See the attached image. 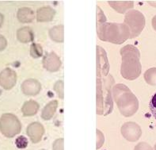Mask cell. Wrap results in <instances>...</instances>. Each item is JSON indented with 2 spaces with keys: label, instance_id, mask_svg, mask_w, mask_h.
<instances>
[{
  "label": "cell",
  "instance_id": "obj_1",
  "mask_svg": "<svg viewBox=\"0 0 156 150\" xmlns=\"http://www.w3.org/2000/svg\"><path fill=\"white\" fill-rule=\"evenodd\" d=\"M121 54L122 56L121 75L129 80L136 79L140 76L142 70L140 62V51L135 46L129 45L121 50Z\"/></svg>",
  "mask_w": 156,
  "mask_h": 150
},
{
  "label": "cell",
  "instance_id": "obj_2",
  "mask_svg": "<svg viewBox=\"0 0 156 150\" xmlns=\"http://www.w3.org/2000/svg\"><path fill=\"white\" fill-rule=\"evenodd\" d=\"M113 98L123 115L132 116L136 112L139 102L136 97L124 84L116 85L113 88Z\"/></svg>",
  "mask_w": 156,
  "mask_h": 150
},
{
  "label": "cell",
  "instance_id": "obj_3",
  "mask_svg": "<svg viewBox=\"0 0 156 150\" xmlns=\"http://www.w3.org/2000/svg\"><path fill=\"white\" fill-rule=\"evenodd\" d=\"M98 38L104 42L122 44L130 38V31L125 24L102 23L98 27Z\"/></svg>",
  "mask_w": 156,
  "mask_h": 150
},
{
  "label": "cell",
  "instance_id": "obj_4",
  "mask_svg": "<svg viewBox=\"0 0 156 150\" xmlns=\"http://www.w3.org/2000/svg\"><path fill=\"white\" fill-rule=\"evenodd\" d=\"M125 22L130 31V38L138 37L145 26V18L138 10H129L125 15Z\"/></svg>",
  "mask_w": 156,
  "mask_h": 150
},
{
  "label": "cell",
  "instance_id": "obj_5",
  "mask_svg": "<svg viewBox=\"0 0 156 150\" xmlns=\"http://www.w3.org/2000/svg\"><path fill=\"white\" fill-rule=\"evenodd\" d=\"M22 130V125L15 115L4 114L0 118V132L6 137L18 135Z\"/></svg>",
  "mask_w": 156,
  "mask_h": 150
},
{
  "label": "cell",
  "instance_id": "obj_6",
  "mask_svg": "<svg viewBox=\"0 0 156 150\" xmlns=\"http://www.w3.org/2000/svg\"><path fill=\"white\" fill-rule=\"evenodd\" d=\"M121 134L129 141H136L142 134L140 126L135 123H127L121 127Z\"/></svg>",
  "mask_w": 156,
  "mask_h": 150
},
{
  "label": "cell",
  "instance_id": "obj_7",
  "mask_svg": "<svg viewBox=\"0 0 156 150\" xmlns=\"http://www.w3.org/2000/svg\"><path fill=\"white\" fill-rule=\"evenodd\" d=\"M17 82V75L14 70L6 68L0 73V86L6 90H10L14 87Z\"/></svg>",
  "mask_w": 156,
  "mask_h": 150
},
{
  "label": "cell",
  "instance_id": "obj_8",
  "mask_svg": "<svg viewBox=\"0 0 156 150\" xmlns=\"http://www.w3.org/2000/svg\"><path fill=\"white\" fill-rule=\"evenodd\" d=\"M44 133L43 126L39 123H34L27 127V134L33 143L36 144L41 140Z\"/></svg>",
  "mask_w": 156,
  "mask_h": 150
},
{
  "label": "cell",
  "instance_id": "obj_9",
  "mask_svg": "<svg viewBox=\"0 0 156 150\" xmlns=\"http://www.w3.org/2000/svg\"><path fill=\"white\" fill-rule=\"evenodd\" d=\"M44 67L48 71L54 72L59 69L60 65H61V62L60 60L56 54L54 53H48L44 57L43 60Z\"/></svg>",
  "mask_w": 156,
  "mask_h": 150
},
{
  "label": "cell",
  "instance_id": "obj_10",
  "mask_svg": "<svg viewBox=\"0 0 156 150\" xmlns=\"http://www.w3.org/2000/svg\"><path fill=\"white\" fill-rule=\"evenodd\" d=\"M41 88V83L34 79H26L22 84V92L26 95H36L40 92Z\"/></svg>",
  "mask_w": 156,
  "mask_h": 150
},
{
  "label": "cell",
  "instance_id": "obj_11",
  "mask_svg": "<svg viewBox=\"0 0 156 150\" xmlns=\"http://www.w3.org/2000/svg\"><path fill=\"white\" fill-rule=\"evenodd\" d=\"M55 11L50 6H44L40 8L37 12V20L40 22L51 21L54 18Z\"/></svg>",
  "mask_w": 156,
  "mask_h": 150
},
{
  "label": "cell",
  "instance_id": "obj_12",
  "mask_svg": "<svg viewBox=\"0 0 156 150\" xmlns=\"http://www.w3.org/2000/svg\"><path fill=\"white\" fill-rule=\"evenodd\" d=\"M18 19L22 23H30L34 19V11L27 7H23L19 9L18 11Z\"/></svg>",
  "mask_w": 156,
  "mask_h": 150
},
{
  "label": "cell",
  "instance_id": "obj_13",
  "mask_svg": "<svg viewBox=\"0 0 156 150\" xmlns=\"http://www.w3.org/2000/svg\"><path fill=\"white\" fill-rule=\"evenodd\" d=\"M17 38L19 42L22 43H28L33 42L34 34L30 27H22L17 32Z\"/></svg>",
  "mask_w": 156,
  "mask_h": 150
},
{
  "label": "cell",
  "instance_id": "obj_14",
  "mask_svg": "<svg viewBox=\"0 0 156 150\" xmlns=\"http://www.w3.org/2000/svg\"><path fill=\"white\" fill-rule=\"evenodd\" d=\"M39 110V104L33 100L27 101L22 106V111L24 116H33Z\"/></svg>",
  "mask_w": 156,
  "mask_h": 150
},
{
  "label": "cell",
  "instance_id": "obj_15",
  "mask_svg": "<svg viewBox=\"0 0 156 150\" xmlns=\"http://www.w3.org/2000/svg\"><path fill=\"white\" fill-rule=\"evenodd\" d=\"M58 102L55 100L51 101L49 103H48L46 105V107L44 108L43 111H42L41 117L42 119L44 120H49L50 119L52 118L55 112V110L57 108Z\"/></svg>",
  "mask_w": 156,
  "mask_h": 150
},
{
  "label": "cell",
  "instance_id": "obj_16",
  "mask_svg": "<svg viewBox=\"0 0 156 150\" xmlns=\"http://www.w3.org/2000/svg\"><path fill=\"white\" fill-rule=\"evenodd\" d=\"M109 3L117 12L125 13L127 10L133 7V2H117V1H109Z\"/></svg>",
  "mask_w": 156,
  "mask_h": 150
},
{
  "label": "cell",
  "instance_id": "obj_17",
  "mask_svg": "<svg viewBox=\"0 0 156 150\" xmlns=\"http://www.w3.org/2000/svg\"><path fill=\"white\" fill-rule=\"evenodd\" d=\"M49 36L51 39L56 42H63V26H54L49 31Z\"/></svg>",
  "mask_w": 156,
  "mask_h": 150
},
{
  "label": "cell",
  "instance_id": "obj_18",
  "mask_svg": "<svg viewBox=\"0 0 156 150\" xmlns=\"http://www.w3.org/2000/svg\"><path fill=\"white\" fill-rule=\"evenodd\" d=\"M144 79L147 83L152 86L156 85V68H150L144 73Z\"/></svg>",
  "mask_w": 156,
  "mask_h": 150
},
{
  "label": "cell",
  "instance_id": "obj_19",
  "mask_svg": "<svg viewBox=\"0 0 156 150\" xmlns=\"http://www.w3.org/2000/svg\"><path fill=\"white\" fill-rule=\"evenodd\" d=\"M43 54V49L42 47L39 44H33L30 47V55L34 58L41 57Z\"/></svg>",
  "mask_w": 156,
  "mask_h": 150
},
{
  "label": "cell",
  "instance_id": "obj_20",
  "mask_svg": "<svg viewBox=\"0 0 156 150\" xmlns=\"http://www.w3.org/2000/svg\"><path fill=\"white\" fill-rule=\"evenodd\" d=\"M54 90L57 92L60 99H63V82L61 80L58 81L55 83Z\"/></svg>",
  "mask_w": 156,
  "mask_h": 150
},
{
  "label": "cell",
  "instance_id": "obj_21",
  "mask_svg": "<svg viewBox=\"0 0 156 150\" xmlns=\"http://www.w3.org/2000/svg\"><path fill=\"white\" fill-rule=\"evenodd\" d=\"M28 145V141L27 139L23 136H21L19 137L16 139V145L19 148H26Z\"/></svg>",
  "mask_w": 156,
  "mask_h": 150
},
{
  "label": "cell",
  "instance_id": "obj_22",
  "mask_svg": "<svg viewBox=\"0 0 156 150\" xmlns=\"http://www.w3.org/2000/svg\"><path fill=\"white\" fill-rule=\"evenodd\" d=\"M149 107H150V111L151 113V115L156 119V93L153 95L151 99Z\"/></svg>",
  "mask_w": 156,
  "mask_h": 150
},
{
  "label": "cell",
  "instance_id": "obj_23",
  "mask_svg": "<svg viewBox=\"0 0 156 150\" xmlns=\"http://www.w3.org/2000/svg\"><path fill=\"white\" fill-rule=\"evenodd\" d=\"M134 150H153L152 147L146 142H140L135 147Z\"/></svg>",
  "mask_w": 156,
  "mask_h": 150
},
{
  "label": "cell",
  "instance_id": "obj_24",
  "mask_svg": "<svg viewBox=\"0 0 156 150\" xmlns=\"http://www.w3.org/2000/svg\"><path fill=\"white\" fill-rule=\"evenodd\" d=\"M53 150H63V139L59 138L54 141Z\"/></svg>",
  "mask_w": 156,
  "mask_h": 150
},
{
  "label": "cell",
  "instance_id": "obj_25",
  "mask_svg": "<svg viewBox=\"0 0 156 150\" xmlns=\"http://www.w3.org/2000/svg\"><path fill=\"white\" fill-rule=\"evenodd\" d=\"M98 141H97V148H99L100 147L102 146L103 142H104V137H103V135L101 133H100V131L98 130Z\"/></svg>",
  "mask_w": 156,
  "mask_h": 150
},
{
  "label": "cell",
  "instance_id": "obj_26",
  "mask_svg": "<svg viewBox=\"0 0 156 150\" xmlns=\"http://www.w3.org/2000/svg\"><path fill=\"white\" fill-rule=\"evenodd\" d=\"M7 46V42L6 39L4 38L3 36L0 34V51L5 49V48Z\"/></svg>",
  "mask_w": 156,
  "mask_h": 150
},
{
  "label": "cell",
  "instance_id": "obj_27",
  "mask_svg": "<svg viewBox=\"0 0 156 150\" xmlns=\"http://www.w3.org/2000/svg\"><path fill=\"white\" fill-rule=\"evenodd\" d=\"M151 23H152V26L153 28H154V30L156 31V15L154 16V18H152V22H151Z\"/></svg>",
  "mask_w": 156,
  "mask_h": 150
},
{
  "label": "cell",
  "instance_id": "obj_28",
  "mask_svg": "<svg viewBox=\"0 0 156 150\" xmlns=\"http://www.w3.org/2000/svg\"><path fill=\"white\" fill-rule=\"evenodd\" d=\"M3 20H4V16L2 15V14H0V27L2 26V23H3Z\"/></svg>",
  "mask_w": 156,
  "mask_h": 150
},
{
  "label": "cell",
  "instance_id": "obj_29",
  "mask_svg": "<svg viewBox=\"0 0 156 150\" xmlns=\"http://www.w3.org/2000/svg\"><path fill=\"white\" fill-rule=\"evenodd\" d=\"M154 150H156V144H155V145H154Z\"/></svg>",
  "mask_w": 156,
  "mask_h": 150
},
{
  "label": "cell",
  "instance_id": "obj_30",
  "mask_svg": "<svg viewBox=\"0 0 156 150\" xmlns=\"http://www.w3.org/2000/svg\"><path fill=\"white\" fill-rule=\"evenodd\" d=\"M41 150H44V149H41Z\"/></svg>",
  "mask_w": 156,
  "mask_h": 150
}]
</instances>
